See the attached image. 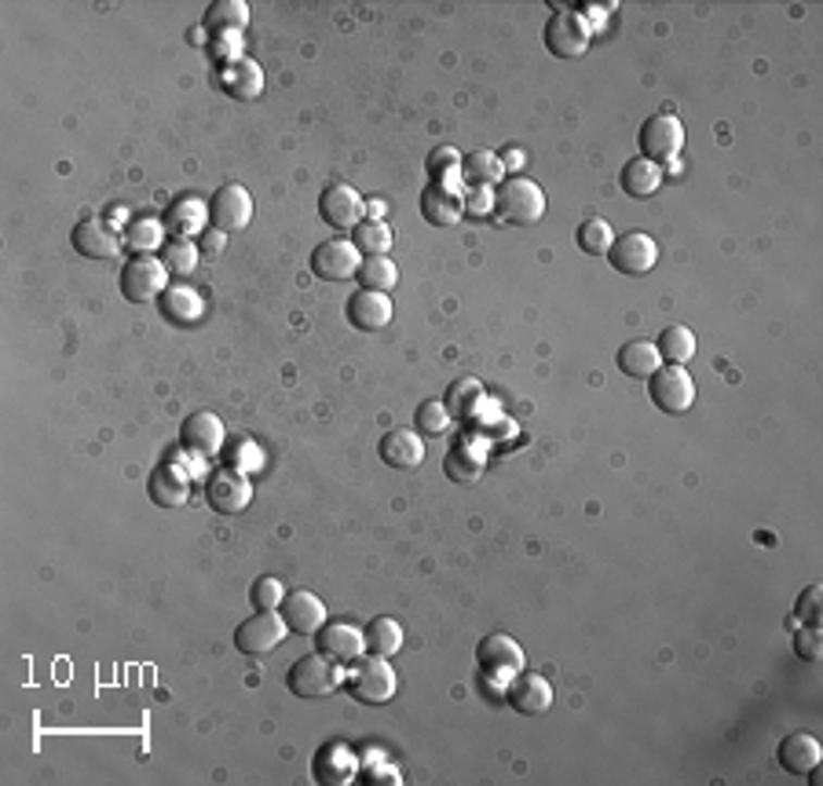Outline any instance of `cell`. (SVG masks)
<instances>
[{
    "mask_svg": "<svg viewBox=\"0 0 823 786\" xmlns=\"http://www.w3.org/2000/svg\"><path fill=\"white\" fill-rule=\"evenodd\" d=\"M461 205H465V213H473V216H487L490 205H495V195H490L487 187H476L469 198H461Z\"/></svg>",
    "mask_w": 823,
    "mask_h": 786,
    "instance_id": "cell-47",
    "label": "cell"
},
{
    "mask_svg": "<svg viewBox=\"0 0 823 786\" xmlns=\"http://www.w3.org/2000/svg\"><path fill=\"white\" fill-rule=\"evenodd\" d=\"M619 184H622V190H626L629 198L645 201V198H651L662 187V169L651 165V161H645V158H634V161H626V165H622Z\"/></svg>",
    "mask_w": 823,
    "mask_h": 786,
    "instance_id": "cell-29",
    "label": "cell"
},
{
    "mask_svg": "<svg viewBox=\"0 0 823 786\" xmlns=\"http://www.w3.org/2000/svg\"><path fill=\"white\" fill-rule=\"evenodd\" d=\"M359 286L363 289H374V294H388V289H396L399 282V267L391 264L388 257H363V264H359Z\"/></svg>",
    "mask_w": 823,
    "mask_h": 786,
    "instance_id": "cell-36",
    "label": "cell"
},
{
    "mask_svg": "<svg viewBox=\"0 0 823 786\" xmlns=\"http://www.w3.org/2000/svg\"><path fill=\"white\" fill-rule=\"evenodd\" d=\"M820 758H823L820 739L816 735H806V732L787 735V739L780 743V750H776L780 769L790 772V775H809L812 769H820Z\"/></svg>",
    "mask_w": 823,
    "mask_h": 786,
    "instance_id": "cell-22",
    "label": "cell"
},
{
    "mask_svg": "<svg viewBox=\"0 0 823 786\" xmlns=\"http://www.w3.org/2000/svg\"><path fill=\"white\" fill-rule=\"evenodd\" d=\"M249 23V8L242 0H216L205 12V29L209 34H238Z\"/></svg>",
    "mask_w": 823,
    "mask_h": 786,
    "instance_id": "cell-34",
    "label": "cell"
},
{
    "mask_svg": "<svg viewBox=\"0 0 823 786\" xmlns=\"http://www.w3.org/2000/svg\"><path fill=\"white\" fill-rule=\"evenodd\" d=\"M224 241H227V235L224 230H202V241H198V249L202 253H209V257H216V253H224Z\"/></svg>",
    "mask_w": 823,
    "mask_h": 786,
    "instance_id": "cell-49",
    "label": "cell"
},
{
    "mask_svg": "<svg viewBox=\"0 0 823 786\" xmlns=\"http://www.w3.org/2000/svg\"><path fill=\"white\" fill-rule=\"evenodd\" d=\"M366 209H370V216H374V220H377L381 213H385V205H381V201H370V205H366Z\"/></svg>",
    "mask_w": 823,
    "mask_h": 786,
    "instance_id": "cell-51",
    "label": "cell"
},
{
    "mask_svg": "<svg viewBox=\"0 0 823 786\" xmlns=\"http://www.w3.org/2000/svg\"><path fill=\"white\" fill-rule=\"evenodd\" d=\"M546 48H549V55H557V59H578V55H586V48H589V29L582 26L578 15L557 8V15L546 23Z\"/></svg>",
    "mask_w": 823,
    "mask_h": 786,
    "instance_id": "cell-14",
    "label": "cell"
},
{
    "mask_svg": "<svg viewBox=\"0 0 823 786\" xmlns=\"http://www.w3.org/2000/svg\"><path fill=\"white\" fill-rule=\"evenodd\" d=\"M659 359H666L670 366H685V362L696 355V334L688 326H666L659 334Z\"/></svg>",
    "mask_w": 823,
    "mask_h": 786,
    "instance_id": "cell-33",
    "label": "cell"
},
{
    "mask_svg": "<svg viewBox=\"0 0 823 786\" xmlns=\"http://www.w3.org/2000/svg\"><path fill=\"white\" fill-rule=\"evenodd\" d=\"M359 264H363V253H359L351 241L334 238L323 241V246L311 253V275L326 278V282H348L359 275Z\"/></svg>",
    "mask_w": 823,
    "mask_h": 786,
    "instance_id": "cell-12",
    "label": "cell"
},
{
    "mask_svg": "<svg viewBox=\"0 0 823 786\" xmlns=\"http://www.w3.org/2000/svg\"><path fill=\"white\" fill-rule=\"evenodd\" d=\"M608 264L615 267L619 275H648V271L659 264L656 238L645 235V230H626V235H619L615 241H611Z\"/></svg>",
    "mask_w": 823,
    "mask_h": 786,
    "instance_id": "cell-8",
    "label": "cell"
},
{
    "mask_svg": "<svg viewBox=\"0 0 823 786\" xmlns=\"http://www.w3.org/2000/svg\"><path fill=\"white\" fill-rule=\"evenodd\" d=\"M479 396H484V385H479V380L458 377L454 385L447 388V399H444L447 410H450V417H454V421H469V417H473Z\"/></svg>",
    "mask_w": 823,
    "mask_h": 786,
    "instance_id": "cell-38",
    "label": "cell"
},
{
    "mask_svg": "<svg viewBox=\"0 0 823 786\" xmlns=\"http://www.w3.org/2000/svg\"><path fill=\"white\" fill-rule=\"evenodd\" d=\"M162 311H165V319H173V322H198L202 319V297L187 286H173L162 294Z\"/></svg>",
    "mask_w": 823,
    "mask_h": 786,
    "instance_id": "cell-37",
    "label": "cell"
},
{
    "mask_svg": "<svg viewBox=\"0 0 823 786\" xmlns=\"http://www.w3.org/2000/svg\"><path fill=\"white\" fill-rule=\"evenodd\" d=\"M399 681H396V670H391L388 659H377V654H370V659H356L351 662V673H348V695L351 699H359L363 707H385V702L396 695Z\"/></svg>",
    "mask_w": 823,
    "mask_h": 786,
    "instance_id": "cell-2",
    "label": "cell"
},
{
    "mask_svg": "<svg viewBox=\"0 0 823 786\" xmlns=\"http://www.w3.org/2000/svg\"><path fill=\"white\" fill-rule=\"evenodd\" d=\"M315 644H319V654L340 662V666H345V662H356L366 648L363 629H356L351 622H326V626L315 633Z\"/></svg>",
    "mask_w": 823,
    "mask_h": 786,
    "instance_id": "cell-19",
    "label": "cell"
},
{
    "mask_svg": "<svg viewBox=\"0 0 823 786\" xmlns=\"http://www.w3.org/2000/svg\"><path fill=\"white\" fill-rule=\"evenodd\" d=\"M286 633H289V626H286V619L278 611H257L253 619L238 622L235 648L242 654H267L271 648L283 644Z\"/></svg>",
    "mask_w": 823,
    "mask_h": 786,
    "instance_id": "cell-10",
    "label": "cell"
},
{
    "mask_svg": "<svg viewBox=\"0 0 823 786\" xmlns=\"http://www.w3.org/2000/svg\"><path fill=\"white\" fill-rule=\"evenodd\" d=\"M249 600H253V608L257 611H278L283 608V600H286V589H283V582L278 578H257L253 582V589H249Z\"/></svg>",
    "mask_w": 823,
    "mask_h": 786,
    "instance_id": "cell-44",
    "label": "cell"
},
{
    "mask_svg": "<svg viewBox=\"0 0 823 786\" xmlns=\"http://www.w3.org/2000/svg\"><path fill=\"white\" fill-rule=\"evenodd\" d=\"M363 644L370 654H377V659H391L399 648H403V626H399L396 619H374L370 626L363 629Z\"/></svg>",
    "mask_w": 823,
    "mask_h": 786,
    "instance_id": "cell-31",
    "label": "cell"
},
{
    "mask_svg": "<svg viewBox=\"0 0 823 786\" xmlns=\"http://www.w3.org/2000/svg\"><path fill=\"white\" fill-rule=\"evenodd\" d=\"M278 614L286 619L289 633H300V637H315V633L326 626V603L308 589L289 592Z\"/></svg>",
    "mask_w": 823,
    "mask_h": 786,
    "instance_id": "cell-16",
    "label": "cell"
},
{
    "mask_svg": "<svg viewBox=\"0 0 823 786\" xmlns=\"http://www.w3.org/2000/svg\"><path fill=\"white\" fill-rule=\"evenodd\" d=\"M345 315H348L351 326L363 329V334H377V329H385L388 322H391V300H388V294L359 289V294L348 300Z\"/></svg>",
    "mask_w": 823,
    "mask_h": 786,
    "instance_id": "cell-20",
    "label": "cell"
},
{
    "mask_svg": "<svg viewBox=\"0 0 823 786\" xmlns=\"http://www.w3.org/2000/svg\"><path fill=\"white\" fill-rule=\"evenodd\" d=\"M575 238H578V249H582V253H589V257H608L611 241H615V230H611L608 220L594 216V220H586V224L578 227Z\"/></svg>",
    "mask_w": 823,
    "mask_h": 786,
    "instance_id": "cell-40",
    "label": "cell"
},
{
    "mask_svg": "<svg viewBox=\"0 0 823 786\" xmlns=\"http://www.w3.org/2000/svg\"><path fill=\"white\" fill-rule=\"evenodd\" d=\"M501 165H506L509 173H516V169H524V150H506V154H501Z\"/></svg>",
    "mask_w": 823,
    "mask_h": 786,
    "instance_id": "cell-50",
    "label": "cell"
},
{
    "mask_svg": "<svg viewBox=\"0 0 823 786\" xmlns=\"http://www.w3.org/2000/svg\"><path fill=\"white\" fill-rule=\"evenodd\" d=\"M820 597H823V586H809L806 592H801L798 603H795V619H790V626H795V622L820 626Z\"/></svg>",
    "mask_w": 823,
    "mask_h": 786,
    "instance_id": "cell-46",
    "label": "cell"
},
{
    "mask_svg": "<svg viewBox=\"0 0 823 786\" xmlns=\"http://www.w3.org/2000/svg\"><path fill=\"white\" fill-rule=\"evenodd\" d=\"M311 772H315V783L345 786V783L356 779L359 761H356V753H351L348 747L334 743V747H323V750L315 753V761H311Z\"/></svg>",
    "mask_w": 823,
    "mask_h": 786,
    "instance_id": "cell-24",
    "label": "cell"
},
{
    "mask_svg": "<svg viewBox=\"0 0 823 786\" xmlns=\"http://www.w3.org/2000/svg\"><path fill=\"white\" fill-rule=\"evenodd\" d=\"M351 246L363 257H388L391 249V227L385 220H363L356 230H351Z\"/></svg>",
    "mask_w": 823,
    "mask_h": 786,
    "instance_id": "cell-35",
    "label": "cell"
},
{
    "mask_svg": "<svg viewBox=\"0 0 823 786\" xmlns=\"http://www.w3.org/2000/svg\"><path fill=\"white\" fill-rule=\"evenodd\" d=\"M501 176H506V165H501V154L495 150H476V154L461 158V179L469 187H498Z\"/></svg>",
    "mask_w": 823,
    "mask_h": 786,
    "instance_id": "cell-30",
    "label": "cell"
},
{
    "mask_svg": "<svg viewBox=\"0 0 823 786\" xmlns=\"http://www.w3.org/2000/svg\"><path fill=\"white\" fill-rule=\"evenodd\" d=\"M249 220H253V198L242 184H227L209 198V227L230 235V230L249 227Z\"/></svg>",
    "mask_w": 823,
    "mask_h": 786,
    "instance_id": "cell-11",
    "label": "cell"
},
{
    "mask_svg": "<svg viewBox=\"0 0 823 786\" xmlns=\"http://www.w3.org/2000/svg\"><path fill=\"white\" fill-rule=\"evenodd\" d=\"M421 216L433 227H454L461 216H465V205H461V195H454L450 187H425L421 190Z\"/></svg>",
    "mask_w": 823,
    "mask_h": 786,
    "instance_id": "cell-26",
    "label": "cell"
},
{
    "mask_svg": "<svg viewBox=\"0 0 823 786\" xmlns=\"http://www.w3.org/2000/svg\"><path fill=\"white\" fill-rule=\"evenodd\" d=\"M363 213H366V201L351 184H329L323 195H319V216L334 230H356L366 220Z\"/></svg>",
    "mask_w": 823,
    "mask_h": 786,
    "instance_id": "cell-9",
    "label": "cell"
},
{
    "mask_svg": "<svg viewBox=\"0 0 823 786\" xmlns=\"http://www.w3.org/2000/svg\"><path fill=\"white\" fill-rule=\"evenodd\" d=\"M179 442H184V450H190L195 458H213V453H220V447H224V425H220L216 413L198 410L190 413L184 428H179Z\"/></svg>",
    "mask_w": 823,
    "mask_h": 786,
    "instance_id": "cell-17",
    "label": "cell"
},
{
    "mask_svg": "<svg viewBox=\"0 0 823 786\" xmlns=\"http://www.w3.org/2000/svg\"><path fill=\"white\" fill-rule=\"evenodd\" d=\"M340 684V662L326 659V654H304L286 670V688L300 695V699H326Z\"/></svg>",
    "mask_w": 823,
    "mask_h": 786,
    "instance_id": "cell-3",
    "label": "cell"
},
{
    "mask_svg": "<svg viewBox=\"0 0 823 786\" xmlns=\"http://www.w3.org/2000/svg\"><path fill=\"white\" fill-rule=\"evenodd\" d=\"M425 169H428V179H433L436 187H447L450 179L461 176V154L454 147H436L433 154H428Z\"/></svg>",
    "mask_w": 823,
    "mask_h": 786,
    "instance_id": "cell-42",
    "label": "cell"
},
{
    "mask_svg": "<svg viewBox=\"0 0 823 786\" xmlns=\"http://www.w3.org/2000/svg\"><path fill=\"white\" fill-rule=\"evenodd\" d=\"M490 213L509 227H531L546 216V195H541V187L527 176L501 179L495 190V205H490Z\"/></svg>",
    "mask_w": 823,
    "mask_h": 786,
    "instance_id": "cell-1",
    "label": "cell"
},
{
    "mask_svg": "<svg viewBox=\"0 0 823 786\" xmlns=\"http://www.w3.org/2000/svg\"><path fill=\"white\" fill-rule=\"evenodd\" d=\"M506 699L524 718H541V713H549V707H553V688H549V681L541 673H520V677L509 681Z\"/></svg>",
    "mask_w": 823,
    "mask_h": 786,
    "instance_id": "cell-15",
    "label": "cell"
},
{
    "mask_svg": "<svg viewBox=\"0 0 823 786\" xmlns=\"http://www.w3.org/2000/svg\"><path fill=\"white\" fill-rule=\"evenodd\" d=\"M615 366H619V374H626L634 380H648L662 366V359H659L656 345H648V340H629V345L619 348Z\"/></svg>",
    "mask_w": 823,
    "mask_h": 786,
    "instance_id": "cell-28",
    "label": "cell"
},
{
    "mask_svg": "<svg viewBox=\"0 0 823 786\" xmlns=\"http://www.w3.org/2000/svg\"><path fill=\"white\" fill-rule=\"evenodd\" d=\"M444 472L450 483H461V487H469V483H476L479 476H484V461L473 458L465 447H454L444 458Z\"/></svg>",
    "mask_w": 823,
    "mask_h": 786,
    "instance_id": "cell-41",
    "label": "cell"
},
{
    "mask_svg": "<svg viewBox=\"0 0 823 786\" xmlns=\"http://www.w3.org/2000/svg\"><path fill=\"white\" fill-rule=\"evenodd\" d=\"M220 85H224V92L235 99H257L260 88H264V74H260V66L253 63V59L238 55V59H230V63H220Z\"/></svg>",
    "mask_w": 823,
    "mask_h": 786,
    "instance_id": "cell-25",
    "label": "cell"
},
{
    "mask_svg": "<svg viewBox=\"0 0 823 786\" xmlns=\"http://www.w3.org/2000/svg\"><path fill=\"white\" fill-rule=\"evenodd\" d=\"M205 501L220 516H238L253 501V483L246 479L242 469H216L205 479Z\"/></svg>",
    "mask_w": 823,
    "mask_h": 786,
    "instance_id": "cell-6",
    "label": "cell"
},
{
    "mask_svg": "<svg viewBox=\"0 0 823 786\" xmlns=\"http://www.w3.org/2000/svg\"><path fill=\"white\" fill-rule=\"evenodd\" d=\"M476 662L487 681H501L524 666V648H520L513 637H506V633H490V637L479 640Z\"/></svg>",
    "mask_w": 823,
    "mask_h": 786,
    "instance_id": "cell-13",
    "label": "cell"
},
{
    "mask_svg": "<svg viewBox=\"0 0 823 786\" xmlns=\"http://www.w3.org/2000/svg\"><path fill=\"white\" fill-rule=\"evenodd\" d=\"M147 494H150V501H154L158 509H179V506H187V498H190V483H187V472L179 469V465H158L154 472H150V479H147Z\"/></svg>",
    "mask_w": 823,
    "mask_h": 786,
    "instance_id": "cell-21",
    "label": "cell"
},
{
    "mask_svg": "<svg viewBox=\"0 0 823 786\" xmlns=\"http://www.w3.org/2000/svg\"><path fill=\"white\" fill-rule=\"evenodd\" d=\"M198 257H202V249H198L190 238H173V241H169V246L162 249V264H165L169 271H173L176 278L195 275Z\"/></svg>",
    "mask_w": 823,
    "mask_h": 786,
    "instance_id": "cell-39",
    "label": "cell"
},
{
    "mask_svg": "<svg viewBox=\"0 0 823 786\" xmlns=\"http://www.w3.org/2000/svg\"><path fill=\"white\" fill-rule=\"evenodd\" d=\"M205 220H209V209L202 205V201L184 195V198H176L173 205H169L162 224H165V230H173L176 238H190V235H202Z\"/></svg>",
    "mask_w": 823,
    "mask_h": 786,
    "instance_id": "cell-27",
    "label": "cell"
},
{
    "mask_svg": "<svg viewBox=\"0 0 823 786\" xmlns=\"http://www.w3.org/2000/svg\"><path fill=\"white\" fill-rule=\"evenodd\" d=\"M795 651L798 659L806 662H816L823 654V637H820V626H809V622H801V629H795Z\"/></svg>",
    "mask_w": 823,
    "mask_h": 786,
    "instance_id": "cell-45",
    "label": "cell"
},
{
    "mask_svg": "<svg viewBox=\"0 0 823 786\" xmlns=\"http://www.w3.org/2000/svg\"><path fill=\"white\" fill-rule=\"evenodd\" d=\"M165 224L154 216L144 220H128L125 227V246L133 249V257H154V249H165Z\"/></svg>",
    "mask_w": 823,
    "mask_h": 786,
    "instance_id": "cell-32",
    "label": "cell"
},
{
    "mask_svg": "<svg viewBox=\"0 0 823 786\" xmlns=\"http://www.w3.org/2000/svg\"><path fill=\"white\" fill-rule=\"evenodd\" d=\"M117 286H122V297L133 300V304H150L154 297L165 294L169 267L158 257H133L122 267V278H117Z\"/></svg>",
    "mask_w": 823,
    "mask_h": 786,
    "instance_id": "cell-4",
    "label": "cell"
},
{
    "mask_svg": "<svg viewBox=\"0 0 823 786\" xmlns=\"http://www.w3.org/2000/svg\"><path fill=\"white\" fill-rule=\"evenodd\" d=\"M450 410H447V402H439V399H425L417 407V413H414V425H417V432H425V436H444V432L450 428Z\"/></svg>",
    "mask_w": 823,
    "mask_h": 786,
    "instance_id": "cell-43",
    "label": "cell"
},
{
    "mask_svg": "<svg viewBox=\"0 0 823 786\" xmlns=\"http://www.w3.org/2000/svg\"><path fill=\"white\" fill-rule=\"evenodd\" d=\"M637 144H640V158L645 161H651V165H666V161H674L681 154V147H685V128H681L677 117L656 114L640 125Z\"/></svg>",
    "mask_w": 823,
    "mask_h": 786,
    "instance_id": "cell-5",
    "label": "cell"
},
{
    "mask_svg": "<svg viewBox=\"0 0 823 786\" xmlns=\"http://www.w3.org/2000/svg\"><path fill=\"white\" fill-rule=\"evenodd\" d=\"M238 48H242V40H238V34H216V45H213L216 59H224V63H230V59H238Z\"/></svg>",
    "mask_w": 823,
    "mask_h": 786,
    "instance_id": "cell-48",
    "label": "cell"
},
{
    "mask_svg": "<svg viewBox=\"0 0 823 786\" xmlns=\"http://www.w3.org/2000/svg\"><path fill=\"white\" fill-rule=\"evenodd\" d=\"M70 246L77 249L82 257L88 260H114L117 253H122V238L110 230L103 220H82L74 230H70Z\"/></svg>",
    "mask_w": 823,
    "mask_h": 786,
    "instance_id": "cell-18",
    "label": "cell"
},
{
    "mask_svg": "<svg viewBox=\"0 0 823 786\" xmlns=\"http://www.w3.org/2000/svg\"><path fill=\"white\" fill-rule=\"evenodd\" d=\"M648 396L662 413H685L696 402V380L685 366H659L648 377Z\"/></svg>",
    "mask_w": 823,
    "mask_h": 786,
    "instance_id": "cell-7",
    "label": "cell"
},
{
    "mask_svg": "<svg viewBox=\"0 0 823 786\" xmlns=\"http://www.w3.org/2000/svg\"><path fill=\"white\" fill-rule=\"evenodd\" d=\"M377 453H381V461H385L388 469H399V472L417 469L421 461H425V447H421V439L410 428L385 432L381 442H377Z\"/></svg>",
    "mask_w": 823,
    "mask_h": 786,
    "instance_id": "cell-23",
    "label": "cell"
}]
</instances>
